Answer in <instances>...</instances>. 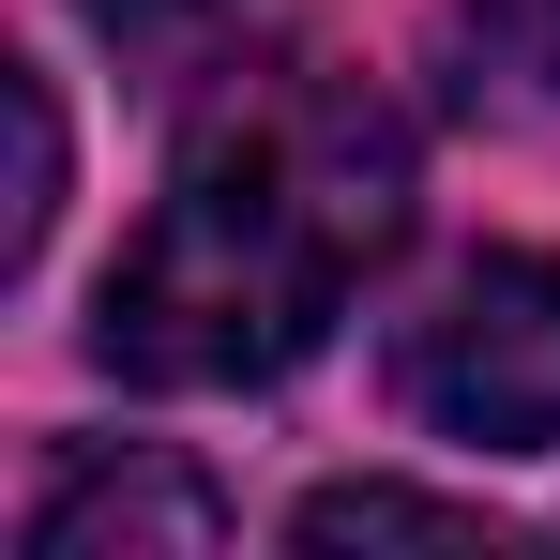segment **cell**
<instances>
[{
	"mask_svg": "<svg viewBox=\"0 0 560 560\" xmlns=\"http://www.w3.org/2000/svg\"><path fill=\"white\" fill-rule=\"evenodd\" d=\"M409 197H424V167H409V121L378 77L318 61V46L212 61L152 228L92 288V349L137 394H258L409 243Z\"/></svg>",
	"mask_w": 560,
	"mask_h": 560,
	"instance_id": "6da1fadb",
	"label": "cell"
},
{
	"mask_svg": "<svg viewBox=\"0 0 560 560\" xmlns=\"http://www.w3.org/2000/svg\"><path fill=\"white\" fill-rule=\"evenodd\" d=\"M394 409L469 455H560V258L485 243L394 318Z\"/></svg>",
	"mask_w": 560,
	"mask_h": 560,
	"instance_id": "7a4b0ae2",
	"label": "cell"
},
{
	"mask_svg": "<svg viewBox=\"0 0 560 560\" xmlns=\"http://www.w3.org/2000/svg\"><path fill=\"white\" fill-rule=\"evenodd\" d=\"M15 546L31 560H197V546H228V500L197 485L167 440H77V455L31 485V515H15Z\"/></svg>",
	"mask_w": 560,
	"mask_h": 560,
	"instance_id": "3957f363",
	"label": "cell"
},
{
	"mask_svg": "<svg viewBox=\"0 0 560 560\" xmlns=\"http://www.w3.org/2000/svg\"><path fill=\"white\" fill-rule=\"evenodd\" d=\"M288 546H500V515L485 500H440V485H318L303 515H288Z\"/></svg>",
	"mask_w": 560,
	"mask_h": 560,
	"instance_id": "277c9868",
	"label": "cell"
},
{
	"mask_svg": "<svg viewBox=\"0 0 560 560\" xmlns=\"http://www.w3.org/2000/svg\"><path fill=\"white\" fill-rule=\"evenodd\" d=\"M0 92H15V197H0V273H31V258H46V228H61V92H46L31 61H0Z\"/></svg>",
	"mask_w": 560,
	"mask_h": 560,
	"instance_id": "5b68a950",
	"label": "cell"
},
{
	"mask_svg": "<svg viewBox=\"0 0 560 560\" xmlns=\"http://www.w3.org/2000/svg\"><path fill=\"white\" fill-rule=\"evenodd\" d=\"M228 15H243V0H92V31L121 46V61H152V77H212Z\"/></svg>",
	"mask_w": 560,
	"mask_h": 560,
	"instance_id": "8992f818",
	"label": "cell"
},
{
	"mask_svg": "<svg viewBox=\"0 0 560 560\" xmlns=\"http://www.w3.org/2000/svg\"><path fill=\"white\" fill-rule=\"evenodd\" d=\"M469 61L515 92H560V0H469Z\"/></svg>",
	"mask_w": 560,
	"mask_h": 560,
	"instance_id": "52a82bcc",
	"label": "cell"
}]
</instances>
